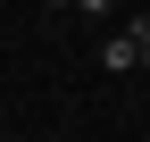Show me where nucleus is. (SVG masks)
<instances>
[{
	"label": "nucleus",
	"mask_w": 150,
	"mask_h": 142,
	"mask_svg": "<svg viewBox=\"0 0 150 142\" xmlns=\"http://www.w3.org/2000/svg\"><path fill=\"white\" fill-rule=\"evenodd\" d=\"M100 67H108V75H125V67H142V42H134V25H117V33H108Z\"/></svg>",
	"instance_id": "1"
},
{
	"label": "nucleus",
	"mask_w": 150,
	"mask_h": 142,
	"mask_svg": "<svg viewBox=\"0 0 150 142\" xmlns=\"http://www.w3.org/2000/svg\"><path fill=\"white\" fill-rule=\"evenodd\" d=\"M134 42H142V67H150V25H134Z\"/></svg>",
	"instance_id": "2"
}]
</instances>
